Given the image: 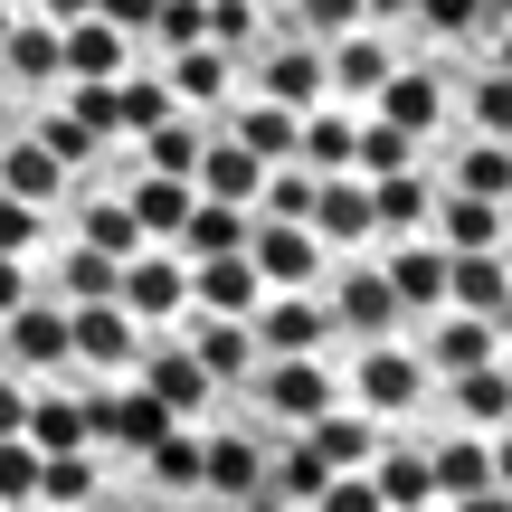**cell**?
<instances>
[{
  "label": "cell",
  "instance_id": "6da1fadb",
  "mask_svg": "<svg viewBox=\"0 0 512 512\" xmlns=\"http://www.w3.org/2000/svg\"><path fill=\"white\" fill-rule=\"evenodd\" d=\"M351 408H370V418L427 408V361L399 351V342H361V361H351Z\"/></svg>",
  "mask_w": 512,
  "mask_h": 512
},
{
  "label": "cell",
  "instance_id": "7a4b0ae2",
  "mask_svg": "<svg viewBox=\"0 0 512 512\" xmlns=\"http://www.w3.org/2000/svg\"><path fill=\"white\" fill-rule=\"evenodd\" d=\"M162 427H181V418H171V408L152 399L143 380H124V389H95V399H86V446H124V456H143V446L162 437Z\"/></svg>",
  "mask_w": 512,
  "mask_h": 512
},
{
  "label": "cell",
  "instance_id": "3957f363",
  "mask_svg": "<svg viewBox=\"0 0 512 512\" xmlns=\"http://www.w3.org/2000/svg\"><path fill=\"white\" fill-rule=\"evenodd\" d=\"M427 380L446 370H475V361H503V313H465V304H437L427 313Z\"/></svg>",
  "mask_w": 512,
  "mask_h": 512
},
{
  "label": "cell",
  "instance_id": "277c9868",
  "mask_svg": "<svg viewBox=\"0 0 512 512\" xmlns=\"http://www.w3.org/2000/svg\"><path fill=\"white\" fill-rule=\"evenodd\" d=\"M114 304L133 313V323H171V313L190 304V256H152V247H133L124 256V275H114Z\"/></svg>",
  "mask_w": 512,
  "mask_h": 512
},
{
  "label": "cell",
  "instance_id": "5b68a950",
  "mask_svg": "<svg viewBox=\"0 0 512 512\" xmlns=\"http://www.w3.org/2000/svg\"><path fill=\"white\" fill-rule=\"evenodd\" d=\"M247 380H256V399H266L285 427H304L313 408H332V399H342V389H332V370L313 361V351H275V361H256V370H247Z\"/></svg>",
  "mask_w": 512,
  "mask_h": 512
},
{
  "label": "cell",
  "instance_id": "8992f818",
  "mask_svg": "<svg viewBox=\"0 0 512 512\" xmlns=\"http://www.w3.org/2000/svg\"><path fill=\"white\" fill-rule=\"evenodd\" d=\"M247 332H256V361H275V351H323V342H332V313L313 304L304 285H275V304L256 294Z\"/></svg>",
  "mask_w": 512,
  "mask_h": 512
},
{
  "label": "cell",
  "instance_id": "52a82bcc",
  "mask_svg": "<svg viewBox=\"0 0 512 512\" xmlns=\"http://www.w3.org/2000/svg\"><path fill=\"white\" fill-rule=\"evenodd\" d=\"M67 351L95 370H133L143 361V323H133L114 294H95V304H67Z\"/></svg>",
  "mask_w": 512,
  "mask_h": 512
},
{
  "label": "cell",
  "instance_id": "ba28073f",
  "mask_svg": "<svg viewBox=\"0 0 512 512\" xmlns=\"http://www.w3.org/2000/svg\"><path fill=\"white\" fill-rule=\"evenodd\" d=\"M323 238H313L304 219H256L247 228V266H256V285H313L323 275Z\"/></svg>",
  "mask_w": 512,
  "mask_h": 512
},
{
  "label": "cell",
  "instance_id": "9c48e42d",
  "mask_svg": "<svg viewBox=\"0 0 512 512\" xmlns=\"http://www.w3.org/2000/svg\"><path fill=\"white\" fill-rule=\"evenodd\" d=\"M181 342H190V361H200L219 389L256 370V332H247V313H200V304H181Z\"/></svg>",
  "mask_w": 512,
  "mask_h": 512
},
{
  "label": "cell",
  "instance_id": "30bf717a",
  "mask_svg": "<svg viewBox=\"0 0 512 512\" xmlns=\"http://www.w3.org/2000/svg\"><path fill=\"white\" fill-rule=\"evenodd\" d=\"M0 351H10L19 370H67V304H38V294H19L10 313H0Z\"/></svg>",
  "mask_w": 512,
  "mask_h": 512
},
{
  "label": "cell",
  "instance_id": "8fae6325",
  "mask_svg": "<svg viewBox=\"0 0 512 512\" xmlns=\"http://www.w3.org/2000/svg\"><path fill=\"white\" fill-rule=\"evenodd\" d=\"M304 228H313L323 247H370V181H361V171H313Z\"/></svg>",
  "mask_w": 512,
  "mask_h": 512
},
{
  "label": "cell",
  "instance_id": "7c38bea8",
  "mask_svg": "<svg viewBox=\"0 0 512 512\" xmlns=\"http://www.w3.org/2000/svg\"><path fill=\"white\" fill-rule=\"evenodd\" d=\"M380 275H389V294H399V313H437L446 304V238L408 228V238L380 256Z\"/></svg>",
  "mask_w": 512,
  "mask_h": 512
},
{
  "label": "cell",
  "instance_id": "4fadbf2b",
  "mask_svg": "<svg viewBox=\"0 0 512 512\" xmlns=\"http://www.w3.org/2000/svg\"><path fill=\"white\" fill-rule=\"evenodd\" d=\"M389 67H399V57H389V38L370 29V19H361V29H342V38H323V86L351 95V105H370V86H380Z\"/></svg>",
  "mask_w": 512,
  "mask_h": 512
},
{
  "label": "cell",
  "instance_id": "5bb4252c",
  "mask_svg": "<svg viewBox=\"0 0 512 512\" xmlns=\"http://www.w3.org/2000/svg\"><path fill=\"white\" fill-rule=\"evenodd\" d=\"M370 105H380L399 133H418V143H427V133L446 124V76L437 67H389L380 86H370Z\"/></svg>",
  "mask_w": 512,
  "mask_h": 512
},
{
  "label": "cell",
  "instance_id": "9a60e30c",
  "mask_svg": "<svg viewBox=\"0 0 512 512\" xmlns=\"http://www.w3.org/2000/svg\"><path fill=\"white\" fill-rule=\"evenodd\" d=\"M256 86H266L275 95V105H294V114H304V105H323V48H313V38H294V29H275V48H266V67H256Z\"/></svg>",
  "mask_w": 512,
  "mask_h": 512
},
{
  "label": "cell",
  "instance_id": "2e32d148",
  "mask_svg": "<svg viewBox=\"0 0 512 512\" xmlns=\"http://www.w3.org/2000/svg\"><path fill=\"white\" fill-rule=\"evenodd\" d=\"M427 200H437V181H427L418 162L370 171V238H408V228H427Z\"/></svg>",
  "mask_w": 512,
  "mask_h": 512
},
{
  "label": "cell",
  "instance_id": "e0dca14e",
  "mask_svg": "<svg viewBox=\"0 0 512 512\" xmlns=\"http://www.w3.org/2000/svg\"><path fill=\"white\" fill-rule=\"evenodd\" d=\"M304 446L332 465V475H351V465L380 456V427H370V408H342V399H332V408H313V418H304Z\"/></svg>",
  "mask_w": 512,
  "mask_h": 512
},
{
  "label": "cell",
  "instance_id": "ac0fdd59",
  "mask_svg": "<svg viewBox=\"0 0 512 512\" xmlns=\"http://www.w3.org/2000/svg\"><path fill=\"white\" fill-rule=\"evenodd\" d=\"M332 323L361 332V342H389V323H399L389 275H380V266H342V285H332Z\"/></svg>",
  "mask_w": 512,
  "mask_h": 512
},
{
  "label": "cell",
  "instance_id": "d6986e66",
  "mask_svg": "<svg viewBox=\"0 0 512 512\" xmlns=\"http://www.w3.org/2000/svg\"><path fill=\"white\" fill-rule=\"evenodd\" d=\"M427 238H446V247H503V200H484V190H437V200H427Z\"/></svg>",
  "mask_w": 512,
  "mask_h": 512
},
{
  "label": "cell",
  "instance_id": "ffe728a7",
  "mask_svg": "<svg viewBox=\"0 0 512 512\" xmlns=\"http://www.w3.org/2000/svg\"><path fill=\"white\" fill-rule=\"evenodd\" d=\"M256 181H266V162H256L238 133H228V143H209V133H200V162H190V190H200V200H238L247 209Z\"/></svg>",
  "mask_w": 512,
  "mask_h": 512
},
{
  "label": "cell",
  "instance_id": "44dd1931",
  "mask_svg": "<svg viewBox=\"0 0 512 512\" xmlns=\"http://www.w3.org/2000/svg\"><path fill=\"white\" fill-rule=\"evenodd\" d=\"M256 266H247V247H228V256H190V304L200 313H256Z\"/></svg>",
  "mask_w": 512,
  "mask_h": 512
},
{
  "label": "cell",
  "instance_id": "7402d4cb",
  "mask_svg": "<svg viewBox=\"0 0 512 512\" xmlns=\"http://www.w3.org/2000/svg\"><path fill=\"white\" fill-rule=\"evenodd\" d=\"M200 484L228 503H256L266 494V446L256 437H200Z\"/></svg>",
  "mask_w": 512,
  "mask_h": 512
},
{
  "label": "cell",
  "instance_id": "603a6c76",
  "mask_svg": "<svg viewBox=\"0 0 512 512\" xmlns=\"http://www.w3.org/2000/svg\"><path fill=\"white\" fill-rule=\"evenodd\" d=\"M143 389H152V399L171 408V418H200V408L219 399V380H209V370L190 361V342H171V351H152V361H143Z\"/></svg>",
  "mask_w": 512,
  "mask_h": 512
},
{
  "label": "cell",
  "instance_id": "cb8c5ba5",
  "mask_svg": "<svg viewBox=\"0 0 512 512\" xmlns=\"http://www.w3.org/2000/svg\"><path fill=\"white\" fill-rule=\"evenodd\" d=\"M190 200H200V190H190L181 171H133V190H124V209H133V228H143V238H181Z\"/></svg>",
  "mask_w": 512,
  "mask_h": 512
},
{
  "label": "cell",
  "instance_id": "d4e9b609",
  "mask_svg": "<svg viewBox=\"0 0 512 512\" xmlns=\"http://www.w3.org/2000/svg\"><path fill=\"white\" fill-rule=\"evenodd\" d=\"M427 484H437L446 503L475 494V484H503V465H494V446H484V427H475V437H437V446H427Z\"/></svg>",
  "mask_w": 512,
  "mask_h": 512
},
{
  "label": "cell",
  "instance_id": "484cf974",
  "mask_svg": "<svg viewBox=\"0 0 512 512\" xmlns=\"http://www.w3.org/2000/svg\"><path fill=\"white\" fill-rule=\"evenodd\" d=\"M181 105H228V86H238V67H228V48H209V38H181V57H171L162 76Z\"/></svg>",
  "mask_w": 512,
  "mask_h": 512
},
{
  "label": "cell",
  "instance_id": "4316f807",
  "mask_svg": "<svg viewBox=\"0 0 512 512\" xmlns=\"http://www.w3.org/2000/svg\"><path fill=\"white\" fill-rule=\"evenodd\" d=\"M446 304L503 313V247H446Z\"/></svg>",
  "mask_w": 512,
  "mask_h": 512
},
{
  "label": "cell",
  "instance_id": "83f0119b",
  "mask_svg": "<svg viewBox=\"0 0 512 512\" xmlns=\"http://www.w3.org/2000/svg\"><path fill=\"white\" fill-rule=\"evenodd\" d=\"M294 162L304 171H351V105H304L294 114Z\"/></svg>",
  "mask_w": 512,
  "mask_h": 512
},
{
  "label": "cell",
  "instance_id": "f1b7e54d",
  "mask_svg": "<svg viewBox=\"0 0 512 512\" xmlns=\"http://www.w3.org/2000/svg\"><path fill=\"white\" fill-rule=\"evenodd\" d=\"M29 143L48 152L57 171H86V162H105V143H114V133H95L86 114H67V105H48V114H38V124H29Z\"/></svg>",
  "mask_w": 512,
  "mask_h": 512
},
{
  "label": "cell",
  "instance_id": "f546056e",
  "mask_svg": "<svg viewBox=\"0 0 512 512\" xmlns=\"http://www.w3.org/2000/svg\"><path fill=\"white\" fill-rule=\"evenodd\" d=\"M361 475L380 484V503H389V512H418V503H437V484H427V446H380V456H370Z\"/></svg>",
  "mask_w": 512,
  "mask_h": 512
},
{
  "label": "cell",
  "instance_id": "4dcf8cb0",
  "mask_svg": "<svg viewBox=\"0 0 512 512\" xmlns=\"http://www.w3.org/2000/svg\"><path fill=\"white\" fill-rule=\"evenodd\" d=\"M181 256H228V247H247V209L238 200H190V219H181V238H171Z\"/></svg>",
  "mask_w": 512,
  "mask_h": 512
},
{
  "label": "cell",
  "instance_id": "1f68e13d",
  "mask_svg": "<svg viewBox=\"0 0 512 512\" xmlns=\"http://www.w3.org/2000/svg\"><path fill=\"white\" fill-rule=\"evenodd\" d=\"M19 437H29L38 456H67V446H86V399H57V389H38L29 418H19Z\"/></svg>",
  "mask_w": 512,
  "mask_h": 512
},
{
  "label": "cell",
  "instance_id": "d6a6232c",
  "mask_svg": "<svg viewBox=\"0 0 512 512\" xmlns=\"http://www.w3.org/2000/svg\"><path fill=\"white\" fill-rule=\"evenodd\" d=\"M399 162H418V133H399L389 114H351V171H399Z\"/></svg>",
  "mask_w": 512,
  "mask_h": 512
},
{
  "label": "cell",
  "instance_id": "836d02e7",
  "mask_svg": "<svg viewBox=\"0 0 512 512\" xmlns=\"http://www.w3.org/2000/svg\"><path fill=\"white\" fill-rule=\"evenodd\" d=\"M143 465H152V484H162V494H200V427H162V437L143 446Z\"/></svg>",
  "mask_w": 512,
  "mask_h": 512
},
{
  "label": "cell",
  "instance_id": "e575fe53",
  "mask_svg": "<svg viewBox=\"0 0 512 512\" xmlns=\"http://www.w3.org/2000/svg\"><path fill=\"white\" fill-rule=\"evenodd\" d=\"M408 19H418L427 38H494L503 0H408Z\"/></svg>",
  "mask_w": 512,
  "mask_h": 512
},
{
  "label": "cell",
  "instance_id": "d590c367",
  "mask_svg": "<svg viewBox=\"0 0 512 512\" xmlns=\"http://www.w3.org/2000/svg\"><path fill=\"white\" fill-rule=\"evenodd\" d=\"M446 389H456V418H465V427H503V408H512V389H503V361L446 370Z\"/></svg>",
  "mask_w": 512,
  "mask_h": 512
},
{
  "label": "cell",
  "instance_id": "8d00e7d4",
  "mask_svg": "<svg viewBox=\"0 0 512 512\" xmlns=\"http://www.w3.org/2000/svg\"><path fill=\"white\" fill-rule=\"evenodd\" d=\"M133 143H143V171H181V181H190V162H200V114H181V105H171L162 124H152V133H133Z\"/></svg>",
  "mask_w": 512,
  "mask_h": 512
},
{
  "label": "cell",
  "instance_id": "74e56055",
  "mask_svg": "<svg viewBox=\"0 0 512 512\" xmlns=\"http://www.w3.org/2000/svg\"><path fill=\"white\" fill-rule=\"evenodd\" d=\"M0 57H10V76L19 86H57V19H38V29H0Z\"/></svg>",
  "mask_w": 512,
  "mask_h": 512
},
{
  "label": "cell",
  "instance_id": "f35d334b",
  "mask_svg": "<svg viewBox=\"0 0 512 512\" xmlns=\"http://www.w3.org/2000/svg\"><path fill=\"white\" fill-rule=\"evenodd\" d=\"M238 143L256 152V162H294V105H275V95L238 105Z\"/></svg>",
  "mask_w": 512,
  "mask_h": 512
},
{
  "label": "cell",
  "instance_id": "ab89813d",
  "mask_svg": "<svg viewBox=\"0 0 512 512\" xmlns=\"http://www.w3.org/2000/svg\"><path fill=\"white\" fill-rule=\"evenodd\" d=\"M114 275H124V256H105V247H86V238L57 256V294H67V304H95V294H114Z\"/></svg>",
  "mask_w": 512,
  "mask_h": 512
},
{
  "label": "cell",
  "instance_id": "60d3db41",
  "mask_svg": "<svg viewBox=\"0 0 512 512\" xmlns=\"http://www.w3.org/2000/svg\"><path fill=\"white\" fill-rule=\"evenodd\" d=\"M171 105H181V95H171L162 76H114V133H152Z\"/></svg>",
  "mask_w": 512,
  "mask_h": 512
},
{
  "label": "cell",
  "instance_id": "b9f144b4",
  "mask_svg": "<svg viewBox=\"0 0 512 512\" xmlns=\"http://www.w3.org/2000/svg\"><path fill=\"white\" fill-rule=\"evenodd\" d=\"M0 190H19V200H38V209H48L57 190H67V171H57L38 143H10V152H0Z\"/></svg>",
  "mask_w": 512,
  "mask_h": 512
},
{
  "label": "cell",
  "instance_id": "7bdbcfd3",
  "mask_svg": "<svg viewBox=\"0 0 512 512\" xmlns=\"http://www.w3.org/2000/svg\"><path fill=\"white\" fill-rule=\"evenodd\" d=\"M200 38L209 48H256V38H266V10H256V0H200Z\"/></svg>",
  "mask_w": 512,
  "mask_h": 512
},
{
  "label": "cell",
  "instance_id": "ee69618b",
  "mask_svg": "<svg viewBox=\"0 0 512 512\" xmlns=\"http://www.w3.org/2000/svg\"><path fill=\"white\" fill-rule=\"evenodd\" d=\"M323 475H332V465H323V456H313V446H304V437H294V446H285V456H275V465H266V494H275V503H313V494H323Z\"/></svg>",
  "mask_w": 512,
  "mask_h": 512
},
{
  "label": "cell",
  "instance_id": "f6af8a7d",
  "mask_svg": "<svg viewBox=\"0 0 512 512\" xmlns=\"http://www.w3.org/2000/svg\"><path fill=\"white\" fill-rule=\"evenodd\" d=\"M86 247H105V256H133V247H143V228H133L124 190H95V200H86Z\"/></svg>",
  "mask_w": 512,
  "mask_h": 512
},
{
  "label": "cell",
  "instance_id": "bcb514c9",
  "mask_svg": "<svg viewBox=\"0 0 512 512\" xmlns=\"http://www.w3.org/2000/svg\"><path fill=\"white\" fill-rule=\"evenodd\" d=\"M446 190H484V200H503V190H512L503 133H475V143H465V162H456V181H446Z\"/></svg>",
  "mask_w": 512,
  "mask_h": 512
},
{
  "label": "cell",
  "instance_id": "7dc6e473",
  "mask_svg": "<svg viewBox=\"0 0 512 512\" xmlns=\"http://www.w3.org/2000/svg\"><path fill=\"white\" fill-rule=\"evenodd\" d=\"M256 209H266V219H304V209H313V171H304V162H266Z\"/></svg>",
  "mask_w": 512,
  "mask_h": 512
},
{
  "label": "cell",
  "instance_id": "c3c4849f",
  "mask_svg": "<svg viewBox=\"0 0 512 512\" xmlns=\"http://www.w3.org/2000/svg\"><path fill=\"white\" fill-rule=\"evenodd\" d=\"M95 494V456L67 446V456H38V503H86Z\"/></svg>",
  "mask_w": 512,
  "mask_h": 512
},
{
  "label": "cell",
  "instance_id": "681fc988",
  "mask_svg": "<svg viewBox=\"0 0 512 512\" xmlns=\"http://www.w3.org/2000/svg\"><path fill=\"white\" fill-rule=\"evenodd\" d=\"M361 0H285V29L294 38H342V29H361Z\"/></svg>",
  "mask_w": 512,
  "mask_h": 512
},
{
  "label": "cell",
  "instance_id": "f907efd6",
  "mask_svg": "<svg viewBox=\"0 0 512 512\" xmlns=\"http://www.w3.org/2000/svg\"><path fill=\"white\" fill-rule=\"evenodd\" d=\"M0 503H10V512H29V503H38V446L19 437V427L0 437Z\"/></svg>",
  "mask_w": 512,
  "mask_h": 512
},
{
  "label": "cell",
  "instance_id": "816d5d0a",
  "mask_svg": "<svg viewBox=\"0 0 512 512\" xmlns=\"http://www.w3.org/2000/svg\"><path fill=\"white\" fill-rule=\"evenodd\" d=\"M38 238H48V209L0 190V256H38Z\"/></svg>",
  "mask_w": 512,
  "mask_h": 512
},
{
  "label": "cell",
  "instance_id": "f5cc1de1",
  "mask_svg": "<svg viewBox=\"0 0 512 512\" xmlns=\"http://www.w3.org/2000/svg\"><path fill=\"white\" fill-rule=\"evenodd\" d=\"M313 512H389V503H380V484H370L361 465H351V475H323V494H313Z\"/></svg>",
  "mask_w": 512,
  "mask_h": 512
},
{
  "label": "cell",
  "instance_id": "db71d44e",
  "mask_svg": "<svg viewBox=\"0 0 512 512\" xmlns=\"http://www.w3.org/2000/svg\"><path fill=\"white\" fill-rule=\"evenodd\" d=\"M465 114H475V133H503V114H512L503 76H475V86H465Z\"/></svg>",
  "mask_w": 512,
  "mask_h": 512
},
{
  "label": "cell",
  "instance_id": "11a10c76",
  "mask_svg": "<svg viewBox=\"0 0 512 512\" xmlns=\"http://www.w3.org/2000/svg\"><path fill=\"white\" fill-rule=\"evenodd\" d=\"M143 29L181 48V38H200V0H152V19H143Z\"/></svg>",
  "mask_w": 512,
  "mask_h": 512
},
{
  "label": "cell",
  "instance_id": "9f6ffc18",
  "mask_svg": "<svg viewBox=\"0 0 512 512\" xmlns=\"http://www.w3.org/2000/svg\"><path fill=\"white\" fill-rule=\"evenodd\" d=\"M19 294H38V275H29V256H0V313H10Z\"/></svg>",
  "mask_w": 512,
  "mask_h": 512
},
{
  "label": "cell",
  "instance_id": "6f0895ef",
  "mask_svg": "<svg viewBox=\"0 0 512 512\" xmlns=\"http://www.w3.org/2000/svg\"><path fill=\"white\" fill-rule=\"evenodd\" d=\"M19 418H29V389H19V380H0V437H10Z\"/></svg>",
  "mask_w": 512,
  "mask_h": 512
},
{
  "label": "cell",
  "instance_id": "680465c9",
  "mask_svg": "<svg viewBox=\"0 0 512 512\" xmlns=\"http://www.w3.org/2000/svg\"><path fill=\"white\" fill-rule=\"evenodd\" d=\"M456 512H503V484H475V494H456Z\"/></svg>",
  "mask_w": 512,
  "mask_h": 512
},
{
  "label": "cell",
  "instance_id": "91938a15",
  "mask_svg": "<svg viewBox=\"0 0 512 512\" xmlns=\"http://www.w3.org/2000/svg\"><path fill=\"white\" fill-rule=\"evenodd\" d=\"M361 10H370V19H408V0H361Z\"/></svg>",
  "mask_w": 512,
  "mask_h": 512
},
{
  "label": "cell",
  "instance_id": "94428289",
  "mask_svg": "<svg viewBox=\"0 0 512 512\" xmlns=\"http://www.w3.org/2000/svg\"><path fill=\"white\" fill-rule=\"evenodd\" d=\"M38 10H48V19H76V10H86V0H38Z\"/></svg>",
  "mask_w": 512,
  "mask_h": 512
},
{
  "label": "cell",
  "instance_id": "6125c7cd",
  "mask_svg": "<svg viewBox=\"0 0 512 512\" xmlns=\"http://www.w3.org/2000/svg\"><path fill=\"white\" fill-rule=\"evenodd\" d=\"M29 512H76V503H29Z\"/></svg>",
  "mask_w": 512,
  "mask_h": 512
},
{
  "label": "cell",
  "instance_id": "be15d7a7",
  "mask_svg": "<svg viewBox=\"0 0 512 512\" xmlns=\"http://www.w3.org/2000/svg\"><path fill=\"white\" fill-rule=\"evenodd\" d=\"M256 10H266V19H275V10H285V0H256Z\"/></svg>",
  "mask_w": 512,
  "mask_h": 512
},
{
  "label": "cell",
  "instance_id": "e7e4bbea",
  "mask_svg": "<svg viewBox=\"0 0 512 512\" xmlns=\"http://www.w3.org/2000/svg\"><path fill=\"white\" fill-rule=\"evenodd\" d=\"M0 29H10V0H0Z\"/></svg>",
  "mask_w": 512,
  "mask_h": 512
},
{
  "label": "cell",
  "instance_id": "03108f58",
  "mask_svg": "<svg viewBox=\"0 0 512 512\" xmlns=\"http://www.w3.org/2000/svg\"><path fill=\"white\" fill-rule=\"evenodd\" d=\"M0 512H10V503H0Z\"/></svg>",
  "mask_w": 512,
  "mask_h": 512
},
{
  "label": "cell",
  "instance_id": "003e7915",
  "mask_svg": "<svg viewBox=\"0 0 512 512\" xmlns=\"http://www.w3.org/2000/svg\"><path fill=\"white\" fill-rule=\"evenodd\" d=\"M418 512H427V503H418Z\"/></svg>",
  "mask_w": 512,
  "mask_h": 512
}]
</instances>
